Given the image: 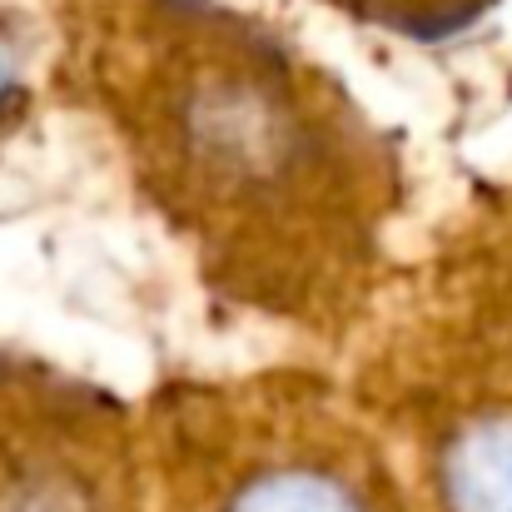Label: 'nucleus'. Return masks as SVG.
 Returning <instances> with one entry per match:
<instances>
[{"label": "nucleus", "mask_w": 512, "mask_h": 512, "mask_svg": "<svg viewBox=\"0 0 512 512\" xmlns=\"http://www.w3.org/2000/svg\"><path fill=\"white\" fill-rule=\"evenodd\" d=\"M0 512H145L140 413L70 368L0 348Z\"/></svg>", "instance_id": "nucleus-4"}, {"label": "nucleus", "mask_w": 512, "mask_h": 512, "mask_svg": "<svg viewBox=\"0 0 512 512\" xmlns=\"http://www.w3.org/2000/svg\"><path fill=\"white\" fill-rule=\"evenodd\" d=\"M140 448L145 512H418L368 413L299 368L160 388Z\"/></svg>", "instance_id": "nucleus-2"}, {"label": "nucleus", "mask_w": 512, "mask_h": 512, "mask_svg": "<svg viewBox=\"0 0 512 512\" xmlns=\"http://www.w3.org/2000/svg\"><path fill=\"white\" fill-rule=\"evenodd\" d=\"M55 85L229 309L343 339L373 304L403 155L339 75L229 0H55Z\"/></svg>", "instance_id": "nucleus-1"}, {"label": "nucleus", "mask_w": 512, "mask_h": 512, "mask_svg": "<svg viewBox=\"0 0 512 512\" xmlns=\"http://www.w3.org/2000/svg\"><path fill=\"white\" fill-rule=\"evenodd\" d=\"M324 5H334L363 25L408 35V40H443L483 20L498 0H324Z\"/></svg>", "instance_id": "nucleus-5"}, {"label": "nucleus", "mask_w": 512, "mask_h": 512, "mask_svg": "<svg viewBox=\"0 0 512 512\" xmlns=\"http://www.w3.org/2000/svg\"><path fill=\"white\" fill-rule=\"evenodd\" d=\"M30 105V85H25V55L20 40L0 25V130H10Z\"/></svg>", "instance_id": "nucleus-6"}, {"label": "nucleus", "mask_w": 512, "mask_h": 512, "mask_svg": "<svg viewBox=\"0 0 512 512\" xmlns=\"http://www.w3.org/2000/svg\"><path fill=\"white\" fill-rule=\"evenodd\" d=\"M383 433L418 512H512V309L468 304L428 368H403L388 393L358 403Z\"/></svg>", "instance_id": "nucleus-3"}]
</instances>
